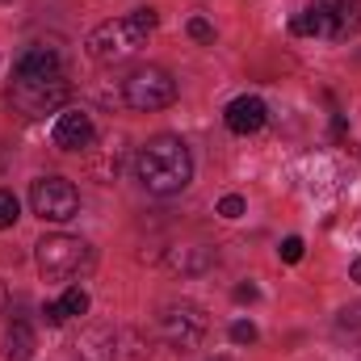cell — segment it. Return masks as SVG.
<instances>
[{"mask_svg":"<svg viewBox=\"0 0 361 361\" xmlns=\"http://www.w3.org/2000/svg\"><path fill=\"white\" fill-rule=\"evenodd\" d=\"M135 173L143 180V189L169 197V193H180L189 185V177H193V156H189V147L180 143L177 135H156V139H147L139 147Z\"/></svg>","mask_w":361,"mask_h":361,"instance_id":"1","label":"cell"},{"mask_svg":"<svg viewBox=\"0 0 361 361\" xmlns=\"http://www.w3.org/2000/svg\"><path fill=\"white\" fill-rule=\"evenodd\" d=\"M152 30H156V8H135L130 17H114V21L97 25L85 47L97 63H122L147 42Z\"/></svg>","mask_w":361,"mask_h":361,"instance_id":"2","label":"cell"},{"mask_svg":"<svg viewBox=\"0 0 361 361\" xmlns=\"http://www.w3.org/2000/svg\"><path fill=\"white\" fill-rule=\"evenodd\" d=\"M92 248L80 235H47L38 240V273L47 281H76L92 273Z\"/></svg>","mask_w":361,"mask_h":361,"instance_id":"3","label":"cell"},{"mask_svg":"<svg viewBox=\"0 0 361 361\" xmlns=\"http://www.w3.org/2000/svg\"><path fill=\"white\" fill-rule=\"evenodd\" d=\"M68 97H72V85L63 72L42 76V80H17L13 76V85H8V101H13V109H21V118H47V114L63 109Z\"/></svg>","mask_w":361,"mask_h":361,"instance_id":"4","label":"cell"},{"mask_svg":"<svg viewBox=\"0 0 361 361\" xmlns=\"http://www.w3.org/2000/svg\"><path fill=\"white\" fill-rule=\"evenodd\" d=\"M122 101L130 105V109H139V114H156V109H169L173 101H177V80H173V72H164V68H135L126 80H122Z\"/></svg>","mask_w":361,"mask_h":361,"instance_id":"5","label":"cell"},{"mask_svg":"<svg viewBox=\"0 0 361 361\" xmlns=\"http://www.w3.org/2000/svg\"><path fill=\"white\" fill-rule=\"evenodd\" d=\"M160 336L173 353H193L202 341H206V315L197 302H169L160 311Z\"/></svg>","mask_w":361,"mask_h":361,"instance_id":"6","label":"cell"},{"mask_svg":"<svg viewBox=\"0 0 361 361\" xmlns=\"http://www.w3.org/2000/svg\"><path fill=\"white\" fill-rule=\"evenodd\" d=\"M302 17L311 21V34L345 42L361 30V0H311Z\"/></svg>","mask_w":361,"mask_h":361,"instance_id":"7","label":"cell"},{"mask_svg":"<svg viewBox=\"0 0 361 361\" xmlns=\"http://www.w3.org/2000/svg\"><path fill=\"white\" fill-rule=\"evenodd\" d=\"M30 206H34V214L42 223H68L80 210V193L63 177H38L30 185Z\"/></svg>","mask_w":361,"mask_h":361,"instance_id":"8","label":"cell"},{"mask_svg":"<svg viewBox=\"0 0 361 361\" xmlns=\"http://www.w3.org/2000/svg\"><path fill=\"white\" fill-rule=\"evenodd\" d=\"M85 353L92 361H147L152 345L135 328H101V332L85 336Z\"/></svg>","mask_w":361,"mask_h":361,"instance_id":"9","label":"cell"},{"mask_svg":"<svg viewBox=\"0 0 361 361\" xmlns=\"http://www.w3.org/2000/svg\"><path fill=\"white\" fill-rule=\"evenodd\" d=\"M51 139H55V147H63V152L92 147V139H97V130H92V118L85 114V109H63V114L55 118V130H51Z\"/></svg>","mask_w":361,"mask_h":361,"instance_id":"10","label":"cell"},{"mask_svg":"<svg viewBox=\"0 0 361 361\" xmlns=\"http://www.w3.org/2000/svg\"><path fill=\"white\" fill-rule=\"evenodd\" d=\"M265 118H269V109H265V101L261 97H235L227 109H223V122H227V130L231 135H257L261 126H265Z\"/></svg>","mask_w":361,"mask_h":361,"instance_id":"11","label":"cell"},{"mask_svg":"<svg viewBox=\"0 0 361 361\" xmlns=\"http://www.w3.org/2000/svg\"><path fill=\"white\" fill-rule=\"evenodd\" d=\"M59 72H63V63H59V55L51 47H30L13 63V76L17 80H42V76H59Z\"/></svg>","mask_w":361,"mask_h":361,"instance_id":"12","label":"cell"},{"mask_svg":"<svg viewBox=\"0 0 361 361\" xmlns=\"http://www.w3.org/2000/svg\"><path fill=\"white\" fill-rule=\"evenodd\" d=\"M34 349H38L34 328H30L25 319H13V324H8V332H4V357H8V361H30V357H34Z\"/></svg>","mask_w":361,"mask_h":361,"instance_id":"13","label":"cell"},{"mask_svg":"<svg viewBox=\"0 0 361 361\" xmlns=\"http://www.w3.org/2000/svg\"><path fill=\"white\" fill-rule=\"evenodd\" d=\"M164 265L173 273H202L214 265V248H202V244H193V248H169Z\"/></svg>","mask_w":361,"mask_h":361,"instance_id":"14","label":"cell"},{"mask_svg":"<svg viewBox=\"0 0 361 361\" xmlns=\"http://www.w3.org/2000/svg\"><path fill=\"white\" fill-rule=\"evenodd\" d=\"M105 147V156H89V169H92V177H101V180H114L118 177V169H122V147L109 139V143H101Z\"/></svg>","mask_w":361,"mask_h":361,"instance_id":"15","label":"cell"},{"mask_svg":"<svg viewBox=\"0 0 361 361\" xmlns=\"http://www.w3.org/2000/svg\"><path fill=\"white\" fill-rule=\"evenodd\" d=\"M59 307H63V315L72 319V315H85L89 311V294L80 290V286H68L63 290V298H59Z\"/></svg>","mask_w":361,"mask_h":361,"instance_id":"16","label":"cell"},{"mask_svg":"<svg viewBox=\"0 0 361 361\" xmlns=\"http://www.w3.org/2000/svg\"><path fill=\"white\" fill-rule=\"evenodd\" d=\"M336 328H341V336H353V341H361V302H353V307H345V311H341Z\"/></svg>","mask_w":361,"mask_h":361,"instance_id":"17","label":"cell"},{"mask_svg":"<svg viewBox=\"0 0 361 361\" xmlns=\"http://www.w3.org/2000/svg\"><path fill=\"white\" fill-rule=\"evenodd\" d=\"M17 214H21L17 197H13L8 189H0V231H4V227H13V223H17Z\"/></svg>","mask_w":361,"mask_h":361,"instance_id":"18","label":"cell"},{"mask_svg":"<svg viewBox=\"0 0 361 361\" xmlns=\"http://www.w3.org/2000/svg\"><path fill=\"white\" fill-rule=\"evenodd\" d=\"M277 257H281L286 265H298V261H302V240H298V235H286L281 248H277Z\"/></svg>","mask_w":361,"mask_h":361,"instance_id":"19","label":"cell"},{"mask_svg":"<svg viewBox=\"0 0 361 361\" xmlns=\"http://www.w3.org/2000/svg\"><path fill=\"white\" fill-rule=\"evenodd\" d=\"M257 336H261L257 324H248V319H235V324H231V341H235V345H257Z\"/></svg>","mask_w":361,"mask_h":361,"instance_id":"20","label":"cell"},{"mask_svg":"<svg viewBox=\"0 0 361 361\" xmlns=\"http://www.w3.org/2000/svg\"><path fill=\"white\" fill-rule=\"evenodd\" d=\"M189 38H197V42H214V25L210 21H202V17H189Z\"/></svg>","mask_w":361,"mask_h":361,"instance_id":"21","label":"cell"},{"mask_svg":"<svg viewBox=\"0 0 361 361\" xmlns=\"http://www.w3.org/2000/svg\"><path fill=\"white\" fill-rule=\"evenodd\" d=\"M219 214H223V219H240V214H244V197H240V193H227V197L219 202Z\"/></svg>","mask_w":361,"mask_h":361,"instance_id":"22","label":"cell"},{"mask_svg":"<svg viewBox=\"0 0 361 361\" xmlns=\"http://www.w3.org/2000/svg\"><path fill=\"white\" fill-rule=\"evenodd\" d=\"M42 315H47V324H55V328H59V324H63V319H68V315H63V307H59V302H47V307H42Z\"/></svg>","mask_w":361,"mask_h":361,"instance_id":"23","label":"cell"},{"mask_svg":"<svg viewBox=\"0 0 361 361\" xmlns=\"http://www.w3.org/2000/svg\"><path fill=\"white\" fill-rule=\"evenodd\" d=\"M257 286H235V302H257Z\"/></svg>","mask_w":361,"mask_h":361,"instance_id":"24","label":"cell"},{"mask_svg":"<svg viewBox=\"0 0 361 361\" xmlns=\"http://www.w3.org/2000/svg\"><path fill=\"white\" fill-rule=\"evenodd\" d=\"M4 307H8V290H4V281H0V315H4Z\"/></svg>","mask_w":361,"mask_h":361,"instance_id":"25","label":"cell"},{"mask_svg":"<svg viewBox=\"0 0 361 361\" xmlns=\"http://www.w3.org/2000/svg\"><path fill=\"white\" fill-rule=\"evenodd\" d=\"M349 273H353V281H361V261H353V265H349Z\"/></svg>","mask_w":361,"mask_h":361,"instance_id":"26","label":"cell"},{"mask_svg":"<svg viewBox=\"0 0 361 361\" xmlns=\"http://www.w3.org/2000/svg\"><path fill=\"white\" fill-rule=\"evenodd\" d=\"M210 361H227V357H210Z\"/></svg>","mask_w":361,"mask_h":361,"instance_id":"27","label":"cell"}]
</instances>
